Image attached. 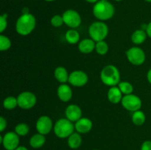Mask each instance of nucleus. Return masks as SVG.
Returning <instances> with one entry per match:
<instances>
[{
  "label": "nucleus",
  "mask_w": 151,
  "mask_h": 150,
  "mask_svg": "<svg viewBox=\"0 0 151 150\" xmlns=\"http://www.w3.org/2000/svg\"><path fill=\"white\" fill-rule=\"evenodd\" d=\"M6 127H7V120L3 116H1L0 117V132H4Z\"/></svg>",
  "instance_id": "31"
},
{
  "label": "nucleus",
  "mask_w": 151,
  "mask_h": 150,
  "mask_svg": "<svg viewBox=\"0 0 151 150\" xmlns=\"http://www.w3.org/2000/svg\"><path fill=\"white\" fill-rule=\"evenodd\" d=\"M0 142L6 150H15L19 146V135L15 132H8L0 136Z\"/></svg>",
  "instance_id": "9"
},
{
  "label": "nucleus",
  "mask_w": 151,
  "mask_h": 150,
  "mask_svg": "<svg viewBox=\"0 0 151 150\" xmlns=\"http://www.w3.org/2000/svg\"><path fill=\"white\" fill-rule=\"evenodd\" d=\"M86 1H88V2L89 3H94V4H95V3H97V1H100V0H86Z\"/></svg>",
  "instance_id": "36"
},
{
  "label": "nucleus",
  "mask_w": 151,
  "mask_h": 150,
  "mask_svg": "<svg viewBox=\"0 0 151 150\" xmlns=\"http://www.w3.org/2000/svg\"><path fill=\"white\" fill-rule=\"evenodd\" d=\"M35 127L38 133L46 135L52 130L54 125L51 118L47 116H42L37 120Z\"/></svg>",
  "instance_id": "12"
},
{
  "label": "nucleus",
  "mask_w": 151,
  "mask_h": 150,
  "mask_svg": "<svg viewBox=\"0 0 151 150\" xmlns=\"http://www.w3.org/2000/svg\"><path fill=\"white\" fill-rule=\"evenodd\" d=\"M18 106L17 98L14 96H7L3 101V107L7 110H13Z\"/></svg>",
  "instance_id": "25"
},
{
  "label": "nucleus",
  "mask_w": 151,
  "mask_h": 150,
  "mask_svg": "<svg viewBox=\"0 0 151 150\" xmlns=\"http://www.w3.org/2000/svg\"><path fill=\"white\" fill-rule=\"evenodd\" d=\"M92 150H99V149H92Z\"/></svg>",
  "instance_id": "41"
},
{
  "label": "nucleus",
  "mask_w": 151,
  "mask_h": 150,
  "mask_svg": "<svg viewBox=\"0 0 151 150\" xmlns=\"http://www.w3.org/2000/svg\"><path fill=\"white\" fill-rule=\"evenodd\" d=\"M101 1H109V0H101Z\"/></svg>",
  "instance_id": "40"
},
{
  "label": "nucleus",
  "mask_w": 151,
  "mask_h": 150,
  "mask_svg": "<svg viewBox=\"0 0 151 150\" xmlns=\"http://www.w3.org/2000/svg\"><path fill=\"white\" fill-rule=\"evenodd\" d=\"M141 150H151V141H144L141 146Z\"/></svg>",
  "instance_id": "32"
},
{
  "label": "nucleus",
  "mask_w": 151,
  "mask_h": 150,
  "mask_svg": "<svg viewBox=\"0 0 151 150\" xmlns=\"http://www.w3.org/2000/svg\"><path fill=\"white\" fill-rule=\"evenodd\" d=\"M96 42L91 38H85L80 41L78 49L83 54H89L95 49Z\"/></svg>",
  "instance_id": "16"
},
{
  "label": "nucleus",
  "mask_w": 151,
  "mask_h": 150,
  "mask_svg": "<svg viewBox=\"0 0 151 150\" xmlns=\"http://www.w3.org/2000/svg\"><path fill=\"white\" fill-rule=\"evenodd\" d=\"M147 81H148L149 83L151 85V69L148 71H147Z\"/></svg>",
  "instance_id": "34"
},
{
  "label": "nucleus",
  "mask_w": 151,
  "mask_h": 150,
  "mask_svg": "<svg viewBox=\"0 0 151 150\" xmlns=\"http://www.w3.org/2000/svg\"><path fill=\"white\" fill-rule=\"evenodd\" d=\"M57 95L60 101L63 102H68L70 101L72 97V90L69 85L61 84L59 85L57 89Z\"/></svg>",
  "instance_id": "15"
},
{
  "label": "nucleus",
  "mask_w": 151,
  "mask_h": 150,
  "mask_svg": "<svg viewBox=\"0 0 151 150\" xmlns=\"http://www.w3.org/2000/svg\"><path fill=\"white\" fill-rule=\"evenodd\" d=\"M88 81V76L86 73L81 70H76L69 74V82L71 85L75 87H83Z\"/></svg>",
  "instance_id": "11"
},
{
  "label": "nucleus",
  "mask_w": 151,
  "mask_h": 150,
  "mask_svg": "<svg viewBox=\"0 0 151 150\" xmlns=\"http://www.w3.org/2000/svg\"><path fill=\"white\" fill-rule=\"evenodd\" d=\"M7 15L6 13L0 16V32L2 33L7 26Z\"/></svg>",
  "instance_id": "30"
},
{
  "label": "nucleus",
  "mask_w": 151,
  "mask_h": 150,
  "mask_svg": "<svg viewBox=\"0 0 151 150\" xmlns=\"http://www.w3.org/2000/svg\"><path fill=\"white\" fill-rule=\"evenodd\" d=\"M54 76L56 80L61 84H65L69 81V74L66 68L63 66H58L55 69Z\"/></svg>",
  "instance_id": "18"
},
{
  "label": "nucleus",
  "mask_w": 151,
  "mask_h": 150,
  "mask_svg": "<svg viewBox=\"0 0 151 150\" xmlns=\"http://www.w3.org/2000/svg\"><path fill=\"white\" fill-rule=\"evenodd\" d=\"M147 34L144 29H137L133 32L131 35V41L136 45H139L143 44L146 41Z\"/></svg>",
  "instance_id": "21"
},
{
  "label": "nucleus",
  "mask_w": 151,
  "mask_h": 150,
  "mask_svg": "<svg viewBox=\"0 0 151 150\" xmlns=\"http://www.w3.org/2000/svg\"><path fill=\"white\" fill-rule=\"evenodd\" d=\"M120 73L114 65H108L100 72V79L108 86H116L120 82Z\"/></svg>",
  "instance_id": "3"
},
{
  "label": "nucleus",
  "mask_w": 151,
  "mask_h": 150,
  "mask_svg": "<svg viewBox=\"0 0 151 150\" xmlns=\"http://www.w3.org/2000/svg\"><path fill=\"white\" fill-rule=\"evenodd\" d=\"M18 106L24 110L32 108L36 104V96L30 91L22 92L17 97Z\"/></svg>",
  "instance_id": "7"
},
{
  "label": "nucleus",
  "mask_w": 151,
  "mask_h": 150,
  "mask_svg": "<svg viewBox=\"0 0 151 150\" xmlns=\"http://www.w3.org/2000/svg\"><path fill=\"white\" fill-rule=\"evenodd\" d=\"M146 1H148V2H151V0H145Z\"/></svg>",
  "instance_id": "38"
},
{
  "label": "nucleus",
  "mask_w": 151,
  "mask_h": 150,
  "mask_svg": "<svg viewBox=\"0 0 151 150\" xmlns=\"http://www.w3.org/2000/svg\"><path fill=\"white\" fill-rule=\"evenodd\" d=\"M75 128L73 122L69 119H60L55 123L53 131L58 138H68L73 132H75Z\"/></svg>",
  "instance_id": "4"
},
{
  "label": "nucleus",
  "mask_w": 151,
  "mask_h": 150,
  "mask_svg": "<svg viewBox=\"0 0 151 150\" xmlns=\"http://www.w3.org/2000/svg\"><path fill=\"white\" fill-rule=\"evenodd\" d=\"M115 1H122V0H115Z\"/></svg>",
  "instance_id": "39"
},
{
  "label": "nucleus",
  "mask_w": 151,
  "mask_h": 150,
  "mask_svg": "<svg viewBox=\"0 0 151 150\" xmlns=\"http://www.w3.org/2000/svg\"><path fill=\"white\" fill-rule=\"evenodd\" d=\"M12 43L8 37L4 35H0V50L1 51H7L11 47Z\"/></svg>",
  "instance_id": "28"
},
{
  "label": "nucleus",
  "mask_w": 151,
  "mask_h": 150,
  "mask_svg": "<svg viewBox=\"0 0 151 150\" xmlns=\"http://www.w3.org/2000/svg\"><path fill=\"white\" fill-rule=\"evenodd\" d=\"M121 104L125 110L133 112V113L139 110L142 105L141 99L138 96L134 95L133 94L124 96L121 101Z\"/></svg>",
  "instance_id": "8"
},
{
  "label": "nucleus",
  "mask_w": 151,
  "mask_h": 150,
  "mask_svg": "<svg viewBox=\"0 0 151 150\" xmlns=\"http://www.w3.org/2000/svg\"><path fill=\"white\" fill-rule=\"evenodd\" d=\"M45 135L40 133H36L32 135L29 141V146L33 149H40L45 144Z\"/></svg>",
  "instance_id": "19"
},
{
  "label": "nucleus",
  "mask_w": 151,
  "mask_h": 150,
  "mask_svg": "<svg viewBox=\"0 0 151 150\" xmlns=\"http://www.w3.org/2000/svg\"><path fill=\"white\" fill-rule=\"evenodd\" d=\"M82 137L78 132H73L67 139V144L72 149H77L82 144Z\"/></svg>",
  "instance_id": "20"
},
{
  "label": "nucleus",
  "mask_w": 151,
  "mask_h": 150,
  "mask_svg": "<svg viewBox=\"0 0 151 150\" xmlns=\"http://www.w3.org/2000/svg\"><path fill=\"white\" fill-rule=\"evenodd\" d=\"M47 1H55V0H45Z\"/></svg>",
  "instance_id": "37"
},
{
  "label": "nucleus",
  "mask_w": 151,
  "mask_h": 150,
  "mask_svg": "<svg viewBox=\"0 0 151 150\" xmlns=\"http://www.w3.org/2000/svg\"><path fill=\"white\" fill-rule=\"evenodd\" d=\"M64 24L70 27L71 29H75L81 25L82 19L81 16L76 10H67L62 15Z\"/></svg>",
  "instance_id": "10"
},
{
  "label": "nucleus",
  "mask_w": 151,
  "mask_h": 150,
  "mask_svg": "<svg viewBox=\"0 0 151 150\" xmlns=\"http://www.w3.org/2000/svg\"><path fill=\"white\" fill-rule=\"evenodd\" d=\"M15 150H28V149L27 148V147L24 146H19L17 147Z\"/></svg>",
  "instance_id": "35"
},
{
  "label": "nucleus",
  "mask_w": 151,
  "mask_h": 150,
  "mask_svg": "<svg viewBox=\"0 0 151 150\" xmlns=\"http://www.w3.org/2000/svg\"><path fill=\"white\" fill-rule=\"evenodd\" d=\"M109 49V45H108V44L105 41L96 42L95 50L97 54H100V55H105V54H106L108 53Z\"/></svg>",
  "instance_id": "26"
},
{
  "label": "nucleus",
  "mask_w": 151,
  "mask_h": 150,
  "mask_svg": "<svg viewBox=\"0 0 151 150\" xmlns=\"http://www.w3.org/2000/svg\"><path fill=\"white\" fill-rule=\"evenodd\" d=\"M36 19L31 13L22 14L17 19L16 23V31L22 36H27L32 33L35 28Z\"/></svg>",
  "instance_id": "1"
},
{
  "label": "nucleus",
  "mask_w": 151,
  "mask_h": 150,
  "mask_svg": "<svg viewBox=\"0 0 151 150\" xmlns=\"http://www.w3.org/2000/svg\"><path fill=\"white\" fill-rule=\"evenodd\" d=\"M93 123L91 119L88 118L82 117L75 123V130L80 134H86L91 130Z\"/></svg>",
  "instance_id": "14"
},
{
  "label": "nucleus",
  "mask_w": 151,
  "mask_h": 150,
  "mask_svg": "<svg viewBox=\"0 0 151 150\" xmlns=\"http://www.w3.org/2000/svg\"><path fill=\"white\" fill-rule=\"evenodd\" d=\"M117 86L121 91V92L122 93L123 96L129 95V94H132L133 91H134V87H133V85L129 82H127V81L120 82L118 84Z\"/></svg>",
  "instance_id": "24"
},
{
  "label": "nucleus",
  "mask_w": 151,
  "mask_h": 150,
  "mask_svg": "<svg viewBox=\"0 0 151 150\" xmlns=\"http://www.w3.org/2000/svg\"><path fill=\"white\" fill-rule=\"evenodd\" d=\"M65 38L66 41L70 44H76L80 41V34L76 29H70L66 32L65 35Z\"/></svg>",
  "instance_id": "22"
},
{
  "label": "nucleus",
  "mask_w": 151,
  "mask_h": 150,
  "mask_svg": "<svg viewBox=\"0 0 151 150\" xmlns=\"http://www.w3.org/2000/svg\"><path fill=\"white\" fill-rule=\"evenodd\" d=\"M108 99H109V101L112 104H118V103L121 102L122 98H123V94L121 92L118 86H112L110 87L109 89L107 94Z\"/></svg>",
  "instance_id": "17"
},
{
  "label": "nucleus",
  "mask_w": 151,
  "mask_h": 150,
  "mask_svg": "<svg viewBox=\"0 0 151 150\" xmlns=\"http://www.w3.org/2000/svg\"><path fill=\"white\" fill-rule=\"evenodd\" d=\"M114 7L109 1L100 0L93 7V14L96 19L101 21L111 19L114 15Z\"/></svg>",
  "instance_id": "2"
},
{
  "label": "nucleus",
  "mask_w": 151,
  "mask_h": 150,
  "mask_svg": "<svg viewBox=\"0 0 151 150\" xmlns=\"http://www.w3.org/2000/svg\"><path fill=\"white\" fill-rule=\"evenodd\" d=\"M146 32L147 34V36L151 38V21L147 24V28H146Z\"/></svg>",
  "instance_id": "33"
},
{
  "label": "nucleus",
  "mask_w": 151,
  "mask_h": 150,
  "mask_svg": "<svg viewBox=\"0 0 151 150\" xmlns=\"http://www.w3.org/2000/svg\"><path fill=\"white\" fill-rule=\"evenodd\" d=\"M88 34L95 42L104 41L109 34V26L101 21L93 22L88 28Z\"/></svg>",
  "instance_id": "5"
},
{
  "label": "nucleus",
  "mask_w": 151,
  "mask_h": 150,
  "mask_svg": "<svg viewBox=\"0 0 151 150\" xmlns=\"http://www.w3.org/2000/svg\"><path fill=\"white\" fill-rule=\"evenodd\" d=\"M125 54L128 61L134 66H141L145 61V53L139 47H131L127 50Z\"/></svg>",
  "instance_id": "6"
},
{
  "label": "nucleus",
  "mask_w": 151,
  "mask_h": 150,
  "mask_svg": "<svg viewBox=\"0 0 151 150\" xmlns=\"http://www.w3.org/2000/svg\"><path fill=\"white\" fill-rule=\"evenodd\" d=\"M15 132L19 136H25L29 132V127L27 124L20 123L15 126Z\"/></svg>",
  "instance_id": "27"
},
{
  "label": "nucleus",
  "mask_w": 151,
  "mask_h": 150,
  "mask_svg": "<svg viewBox=\"0 0 151 150\" xmlns=\"http://www.w3.org/2000/svg\"><path fill=\"white\" fill-rule=\"evenodd\" d=\"M146 121L145 114L142 110L134 112L132 115V122L137 126H142Z\"/></svg>",
  "instance_id": "23"
},
{
  "label": "nucleus",
  "mask_w": 151,
  "mask_h": 150,
  "mask_svg": "<svg viewBox=\"0 0 151 150\" xmlns=\"http://www.w3.org/2000/svg\"><path fill=\"white\" fill-rule=\"evenodd\" d=\"M50 23H51L52 26L54 27H60L64 24L63 16H60V15H55L54 16L52 17Z\"/></svg>",
  "instance_id": "29"
},
{
  "label": "nucleus",
  "mask_w": 151,
  "mask_h": 150,
  "mask_svg": "<svg viewBox=\"0 0 151 150\" xmlns=\"http://www.w3.org/2000/svg\"><path fill=\"white\" fill-rule=\"evenodd\" d=\"M65 116L66 119L72 122H76L82 118V110L77 104H69L65 110Z\"/></svg>",
  "instance_id": "13"
}]
</instances>
